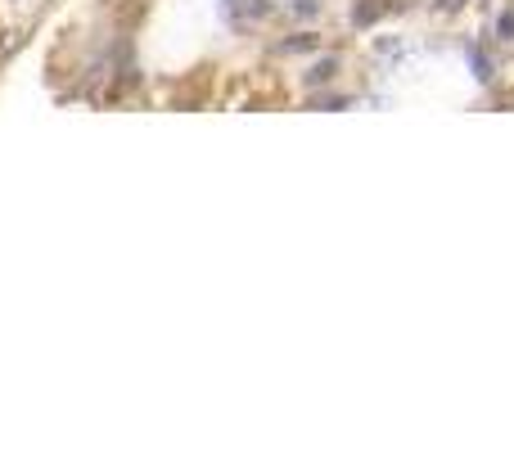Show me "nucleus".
<instances>
[{
  "label": "nucleus",
  "instance_id": "f257e3e1",
  "mask_svg": "<svg viewBox=\"0 0 514 451\" xmlns=\"http://www.w3.org/2000/svg\"><path fill=\"white\" fill-rule=\"evenodd\" d=\"M271 9H275L271 0H230V14H235V23H262Z\"/></svg>",
  "mask_w": 514,
  "mask_h": 451
},
{
  "label": "nucleus",
  "instance_id": "f03ea898",
  "mask_svg": "<svg viewBox=\"0 0 514 451\" xmlns=\"http://www.w3.org/2000/svg\"><path fill=\"white\" fill-rule=\"evenodd\" d=\"M334 72H338L334 59H321V64L307 68V86H329V81H334Z\"/></svg>",
  "mask_w": 514,
  "mask_h": 451
},
{
  "label": "nucleus",
  "instance_id": "7ed1b4c3",
  "mask_svg": "<svg viewBox=\"0 0 514 451\" xmlns=\"http://www.w3.org/2000/svg\"><path fill=\"white\" fill-rule=\"evenodd\" d=\"M316 45H321V41H316V36L307 32V36H289V41H280V55H302V50H316Z\"/></svg>",
  "mask_w": 514,
  "mask_h": 451
},
{
  "label": "nucleus",
  "instance_id": "20e7f679",
  "mask_svg": "<svg viewBox=\"0 0 514 451\" xmlns=\"http://www.w3.org/2000/svg\"><path fill=\"white\" fill-rule=\"evenodd\" d=\"M293 14H298V18H312L316 14V0H298V5H293Z\"/></svg>",
  "mask_w": 514,
  "mask_h": 451
}]
</instances>
